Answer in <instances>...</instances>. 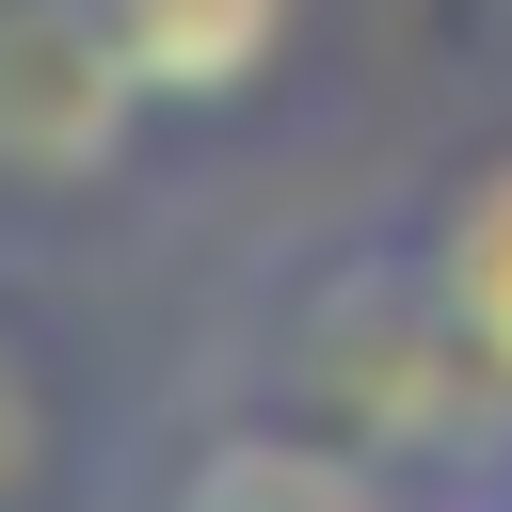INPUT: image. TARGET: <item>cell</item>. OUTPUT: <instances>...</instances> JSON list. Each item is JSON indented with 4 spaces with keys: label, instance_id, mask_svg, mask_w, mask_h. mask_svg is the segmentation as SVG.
<instances>
[{
    "label": "cell",
    "instance_id": "1",
    "mask_svg": "<svg viewBox=\"0 0 512 512\" xmlns=\"http://www.w3.org/2000/svg\"><path fill=\"white\" fill-rule=\"evenodd\" d=\"M144 96L80 48L64 0H0V192H96L128 160Z\"/></svg>",
    "mask_w": 512,
    "mask_h": 512
},
{
    "label": "cell",
    "instance_id": "2",
    "mask_svg": "<svg viewBox=\"0 0 512 512\" xmlns=\"http://www.w3.org/2000/svg\"><path fill=\"white\" fill-rule=\"evenodd\" d=\"M64 16L144 112H240L304 32V0H64Z\"/></svg>",
    "mask_w": 512,
    "mask_h": 512
},
{
    "label": "cell",
    "instance_id": "3",
    "mask_svg": "<svg viewBox=\"0 0 512 512\" xmlns=\"http://www.w3.org/2000/svg\"><path fill=\"white\" fill-rule=\"evenodd\" d=\"M160 512H400V480L336 416H240L160 480Z\"/></svg>",
    "mask_w": 512,
    "mask_h": 512
},
{
    "label": "cell",
    "instance_id": "4",
    "mask_svg": "<svg viewBox=\"0 0 512 512\" xmlns=\"http://www.w3.org/2000/svg\"><path fill=\"white\" fill-rule=\"evenodd\" d=\"M416 272H432L448 336L480 352V384L512 400V144H496V160H464V176L432 192V224H416Z\"/></svg>",
    "mask_w": 512,
    "mask_h": 512
},
{
    "label": "cell",
    "instance_id": "5",
    "mask_svg": "<svg viewBox=\"0 0 512 512\" xmlns=\"http://www.w3.org/2000/svg\"><path fill=\"white\" fill-rule=\"evenodd\" d=\"M464 512H512V432L480 448V496H464Z\"/></svg>",
    "mask_w": 512,
    "mask_h": 512
}]
</instances>
